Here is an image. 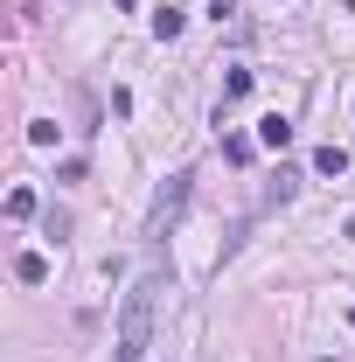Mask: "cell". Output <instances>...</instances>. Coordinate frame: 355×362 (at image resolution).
Returning <instances> with one entry per match:
<instances>
[{
    "label": "cell",
    "mask_w": 355,
    "mask_h": 362,
    "mask_svg": "<svg viewBox=\"0 0 355 362\" xmlns=\"http://www.w3.org/2000/svg\"><path fill=\"white\" fill-rule=\"evenodd\" d=\"M161 293H168V272L146 265V272H139V286L126 293V307H119L112 362H139V356H146V341H153V314H161Z\"/></svg>",
    "instance_id": "obj_1"
},
{
    "label": "cell",
    "mask_w": 355,
    "mask_h": 362,
    "mask_svg": "<svg viewBox=\"0 0 355 362\" xmlns=\"http://www.w3.org/2000/svg\"><path fill=\"white\" fill-rule=\"evenodd\" d=\"M188 195H195V175H188V168H175V175L153 188V209H146V230H139V237H146V244H161V237H168V230L181 223Z\"/></svg>",
    "instance_id": "obj_2"
},
{
    "label": "cell",
    "mask_w": 355,
    "mask_h": 362,
    "mask_svg": "<svg viewBox=\"0 0 355 362\" xmlns=\"http://www.w3.org/2000/svg\"><path fill=\"white\" fill-rule=\"evenodd\" d=\"M258 139H265L272 153H286V146H293V119H286V112H265V119H258Z\"/></svg>",
    "instance_id": "obj_3"
},
{
    "label": "cell",
    "mask_w": 355,
    "mask_h": 362,
    "mask_svg": "<svg viewBox=\"0 0 355 362\" xmlns=\"http://www.w3.org/2000/svg\"><path fill=\"white\" fill-rule=\"evenodd\" d=\"M14 279H21V286H42V279H49V258H42V251H21V258H14Z\"/></svg>",
    "instance_id": "obj_4"
},
{
    "label": "cell",
    "mask_w": 355,
    "mask_h": 362,
    "mask_svg": "<svg viewBox=\"0 0 355 362\" xmlns=\"http://www.w3.org/2000/svg\"><path fill=\"white\" fill-rule=\"evenodd\" d=\"M313 175H349V146H320V153H313Z\"/></svg>",
    "instance_id": "obj_5"
},
{
    "label": "cell",
    "mask_w": 355,
    "mask_h": 362,
    "mask_svg": "<svg viewBox=\"0 0 355 362\" xmlns=\"http://www.w3.org/2000/svg\"><path fill=\"white\" fill-rule=\"evenodd\" d=\"M293 188H300V175H293V168H279L272 188H265V202H293Z\"/></svg>",
    "instance_id": "obj_6"
},
{
    "label": "cell",
    "mask_w": 355,
    "mask_h": 362,
    "mask_svg": "<svg viewBox=\"0 0 355 362\" xmlns=\"http://www.w3.org/2000/svg\"><path fill=\"white\" fill-rule=\"evenodd\" d=\"M7 216L28 223V216H35V188H14V195H7Z\"/></svg>",
    "instance_id": "obj_7"
},
{
    "label": "cell",
    "mask_w": 355,
    "mask_h": 362,
    "mask_svg": "<svg viewBox=\"0 0 355 362\" xmlns=\"http://www.w3.org/2000/svg\"><path fill=\"white\" fill-rule=\"evenodd\" d=\"M153 35L175 42V35H181V7H161V14H153Z\"/></svg>",
    "instance_id": "obj_8"
},
{
    "label": "cell",
    "mask_w": 355,
    "mask_h": 362,
    "mask_svg": "<svg viewBox=\"0 0 355 362\" xmlns=\"http://www.w3.org/2000/svg\"><path fill=\"white\" fill-rule=\"evenodd\" d=\"M223 160H230V168H244V160H251V139L230 133V139H223Z\"/></svg>",
    "instance_id": "obj_9"
},
{
    "label": "cell",
    "mask_w": 355,
    "mask_h": 362,
    "mask_svg": "<svg viewBox=\"0 0 355 362\" xmlns=\"http://www.w3.org/2000/svg\"><path fill=\"white\" fill-rule=\"evenodd\" d=\"M244 90H251V70H230V77H223V105H230V98H244Z\"/></svg>",
    "instance_id": "obj_10"
},
{
    "label": "cell",
    "mask_w": 355,
    "mask_h": 362,
    "mask_svg": "<svg viewBox=\"0 0 355 362\" xmlns=\"http://www.w3.org/2000/svg\"><path fill=\"white\" fill-rule=\"evenodd\" d=\"M209 14H216V21H223V14H237V0H209Z\"/></svg>",
    "instance_id": "obj_11"
},
{
    "label": "cell",
    "mask_w": 355,
    "mask_h": 362,
    "mask_svg": "<svg viewBox=\"0 0 355 362\" xmlns=\"http://www.w3.org/2000/svg\"><path fill=\"white\" fill-rule=\"evenodd\" d=\"M349 320H355V314H349Z\"/></svg>",
    "instance_id": "obj_12"
}]
</instances>
